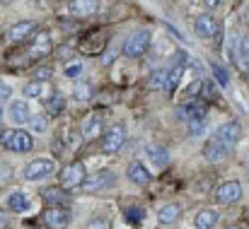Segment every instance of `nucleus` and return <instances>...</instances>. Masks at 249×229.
Returning <instances> with one entry per match:
<instances>
[{
	"label": "nucleus",
	"mask_w": 249,
	"mask_h": 229,
	"mask_svg": "<svg viewBox=\"0 0 249 229\" xmlns=\"http://www.w3.org/2000/svg\"><path fill=\"white\" fill-rule=\"evenodd\" d=\"M53 171H56V162L51 157H39V159H32L22 169V176H24V181H44Z\"/></svg>",
	"instance_id": "1"
},
{
	"label": "nucleus",
	"mask_w": 249,
	"mask_h": 229,
	"mask_svg": "<svg viewBox=\"0 0 249 229\" xmlns=\"http://www.w3.org/2000/svg\"><path fill=\"white\" fill-rule=\"evenodd\" d=\"M148 44H150V32L148 29H138V32H133V34L126 36V41H124V56L138 58V56L145 53Z\"/></svg>",
	"instance_id": "2"
},
{
	"label": "nucleus",
	"mask_w": 249,
	"mask_h": 229,
	"mask_svg": "<svg viewBox=\"0 0 249 229\" xmlns=\"http://www.w3.org/2000/svg\"><path fill=\"white\" fill-rule=\"evenodd\" d=\"M2 145L10 152H29L34 147V138L27 131H7L2 135Z\"/></svg>",
	"instance_id": "3"
},
{
	"label": "nucleus",
	"mask_w": 249,
	"mask_h": 229,
	"mask_svg": "<svg viewBox=\"0 0 249 229\" xmlns=\"http://www.w3.org/2000/svg\"><path fill=\"white\" fill-rule=\"evenodd\" d=\"M124 143H126V126H124V123H116V126H111V128L104 133V138H102V150H104V152H119V150L124 147Z\"/></svg>",
	"instance_id": "4"
},
{
	"label": "nucleus",
	"mask_w": 249,
	"mask_h": 229,
	"mask_svg": "<svg viewBox=\"0 0 249 229\" xmlns=\"http://www.w3.org/2000/svg\"><path fill=\"white\" fill-rule=\"evenodd\" d=\"M114 181H116V176H114L111 171H97V174L87 176L80 186H83V191H87V193H94V191H107V188H111Z\"/></svg>",
	"instance_id": "5"
},
{
	"label": "nucleus",
	"mask_w": 249,
	"mask_h": 229,
	"mask_svg": "<svg viewBox=\"0 0 249 229\" xmlns=\"http://www.w3.org/2000/svg\"><path fill=\"white\" fill-rule=\"evenodd\" d=\"M240 198H242V183L240 181H225L215 188V200L223 203V205L237 203Z\"/></svg>",
	"instance_id": "6"
},
{
	"label": "nucleus",
	"mask_w": 249,
	"mask_h": 229,
	"mask_svg": "<svg viewBox=\"0 0 249 229\" xmlns=\"http://www.w3.org/2000/svg\"><path fill=\"white\" fill-rule=\"evenodd\" d=\"M218 140H223L230 150L237 145V140L242 138V126H240V121H228V123H223L215 133H213Z\"/></svg>",
	"instance_id": "7"
},
{
	"label": "nucleus",
	"mask_w": 249,
	"mask_h": 229,
	"mask_svg": "<svg viewBox=\"0 0 249 229\" xmlns=\"http://www.w3.org/2000/svg\"><path fill=\"white\" fill-rule=\"evenodd\" d=\"M5 208L15 215H24V213L32 210V198L24 191H10L7 198H5Z\"/></svg>",
	"instance_id": "8"
},
{
	"label": "nucleus",
	"mask_w": 249,
	"mask_h": 229,
	"mask_svg": "<svg viewBox=\"0 0 249 229\" xmlns=\"http://www.w3.org/2000/svg\"><path fill=\"white\" fill-rule=\"evenodd\" d=\"M7 116H10V121H12L15 126H24V123H29V121H32V111H29L27 99H15V101H10Z\"/></svg>",
	"instance_id": "9"
},
{
	"label": "nucleus",
	"mask_w": 249,
	"mask_h": 229,
	"mask_svg": "<svg viewBox=\"0 0 249 229\" xmlns=\"http://www.w3.org/2000/svg\"><path fill=\"white\" fill-rule=\"evenodd\" d=\"M230 154V147L223 143V140H218L215 135L203 145V157L208 159V162H213V164H218V162H223L225 157Z\"/></svg>",
	"instance_id": "10"
},
{
	"label": "nucleus",
	"mask_w": 249,
	"mask_h": 229,
	"mask_svg": "<svg viewBox=\"0 0 249 229\" xmlns=\"http://www.w3.org/2000/svg\"><path fill=\"white\" fill-rule=\"evenodd\" d=\"M126 176L136 183V186H148L150 181H153V174L148 171V166L143 164V162H131L128 164V169H126Z\"/></svg>",
	"instance_id": "11"
},
{
	"label": "nucleus",
	"mask_w": 249,
	"mask_h": 229,
	"mask_svg": "<svg viewBox=\"0 0 249 229\" xmlns=\"http://www.w3.org/2000/svg\"><path fill=\"white\" fill-rule=\"evenodd\" d=\"M85 179V164H71L61 171V186L71 188V186H80Z\"/></svg>",
	"instance_id": "12"
},
{
	"label": "nucleus",
	"mask_w": 249,
	"mask_h": 229,
	"mask_svg": "<svg viewBox=\"0 0 249 229\" xmlns=\"http://www.w3.org/2000/svg\"><path fill=\"white\" fill-rule=\"evenodd\" d=\"M66 10L73 17H89L99 10V0H71L66 5Z\"/></svg>",
	"instance_id": "13"
},
{
	"label": "nucleus",
	"mask_w": 249,
	"mask_h": 229,
	"mask_svg": "<svg viewBox=\"0 0 249 229\" xmlns=\"http://www.w3.org/2000/svg\"><path fill=\"white\" fill-rule=\"evenodd\" d=\"M218 32V24L213 19V15H198L196 22H194V34L198 39H211L213 34Z\"/></svg>",
	"instance_id": "14"
},
{
	"label": "nucleus",
	"mask_w": 249,
	"mask_h": 229,
	"mask_svg": "<svg viewBox=\"0 0 249 229\" xmlns=\"http://www.w3.org/2000/svg\"><path fill=\"white\" fill-rule=\"evenodd\" d=\"M41 220H44V225L49 229L68 227V215H66V210H61V208H46L44 215H41Z\"/></svg>",
	"instance_id": "15"
},
{
	"label": "nucleus",
	"mask_w": 249,
	"mask_h": 229,
	"mask_svg": "<svg viewBox=\"0 0 249 229\" xmlns=\"http://www.w3.org/2000/svg\"><path fill=\"white\" fill-rule=\"evenodd\" d=\"M177 116H179V118H184V121L206 118V106H203V104H198V101H189V104L177 106Z\"/></svg>",
	"instance_id": "16"
},
{
	"label": "nucleus",
	"mask_w": 249,
	"mask_h": 229,
	"mask_svg": "<svg viewBox=\"0 0 249 229\" xmlns=\"http://www.w3.org/2000/svg\"><path fill=\"white\" fill-rule=\"evenodd\" d=\"M34 22L32 19H24V22H17V24H12L10 29H7V39L10 41H24L32 32H34Z\"/></svg>",
	"instance_id": "17"
},
{
	"label": "nucleus",
	"mask_w": 249,
	"mask_h": 229,
	"mask_svg": "<svg viewBox=\"0 0 249 229\" xmlns=\"http://www.w3.org/2000/svg\"><path fill=\"white\" fill-rule=\"evenodd\" d=\"M51 49H53L51 34H49V32H39V34L34 36V41H32L29 53H32V56H46V53H51Z\"/></svg>",
	"instance_id": "18"
},
{
	"label": "nucleus",
	"mask_w": 249,
	"mask_h": 229,
	"mask_svg": "<svg viewBox=\"0 0 249 229\" xmlns=\"http://www.w3.org/2000/svg\"><path fill=\"white\" fill-rule=\"evenodd\" d=\"M218 222V213L215 210H198L194 217V229H213Z\"/></svg>",
	"instance_id": "19"
},
{
	"label": "nucleus",
	"mask_w": 249,
	"mask_h": 229,
	"mask_svg": "<svg viewBox=\"0 0 249 229\" xmlns=\"http://www.w3.org/2000/svg\"><path fill=\"white\" fill-rule=\"evenodd\" d=\"M179 215H181V205H177V203H167V205H162V208L158 210V220H160L162 225L177 222Z\"/></svg>",
	"instance_id": "20"
},
{
	"label": "nucleus",
	"mask_w": 249,
	"mask_h": 229,
	"mask_svg": "<svg viewBox=\"0 0 249 229\" xmlns=\"http://www.w3.org/2000/svg\"><path fill=\"white\" fill-rule=\"evenodd\" d=\"M24 99H44L46 97V82L44 80H32L24 84Z\"/></svg>",
	"instance_id": "21"
},
{
	"label": "nucleus",
	"mask_w": 249,
	"mask_h": 229,
	"mask_svg": "<svg viewBox=\"0 0 249 229\" xmlns=\"http://www.w3.org/2000/svg\"><path fill=\"white\" fill-rule=\"evenodd\" d=\"M99 131H102V116L99 114H92L83 126V138L85 140H94L99 135Z\"/></svg>",
	"instance_id": "22"
},
{
	"label": "nucleus",
	"mask_w": 249,
	"mask_h": 229,
	"mask_svg": "<svg viewBox=\"0 0 249 229\" xmlns=\"http://www.w3.org/2000/svg\"><path fill=\"white\" fill-rule=\"evenodd\" d=\"M145 152H148L150 162H153L155 166H167V164H169V152H167L162 145H150Z\"/></svg>",
	"instance_id": "23"
},
{
	"label": "nucleus",
	"mask_w": 249,
	"mask_h": 229,
	"mask_svg": "<svg viewBox=\"0 0 249 229\" xmlns=\"http://www.w3.org/2000/svg\"><path fill=\"white\" fill-rule=\"evenodd\" d=\"M150 87L153 89H169V68H160L150 75Z\"/></svg>",
	"instance_id": "24"
},
{
	"label": "nucleus",
	"mask_w": 249,
	"mask_h": 229,
	"mask_svg": "<svg viewBox=\"0 0 249 229\" xmlns=\"http://www.w3.org/2000/svg\"><path fill=\"white\" fill-rule=\"evenodd\" d=\"M63 106H66V99L61 94H53L51 99H46V114L49 116H58L63 111Z\"/></svg>",
	"instance_id": "25"
},
{
	"label": "nucleus",
	"mask_w": 249,
	"mask_h": 229,
	"mask_svg": "<svg viewBox=\"0 0 249 229\" xmlns=\"http://www.w3.org/2000/svg\"><path fill=\"white\" fill-rule=\"evenodd\" d=\"M206 131H208V121H206V118H194V121H189V135H191V138H201V135H206Z\"/></svg>",
	"instance_id": "26"
},
{
	"label": "nucleus",
	"mask_w": 249,
	"mask_h": 229,
	"mask_svg": "<svg viewBox=\"0 0 249 229\" xmlns=\"http://www.w3.org/2000/svg\"><path fill=\"white\" fill-rule=\"evenodd\" d=\"M92 84L89 82H83V84H78L75 89H73V97H75V101H89L92 99Z\"/></svg>",
	"instance_id": "27"
},
{
	"label": "nucleus",
	"mask_w": 249,
	"mask_h": 229,
	"mask_svg": "<svg viewBox=\"0 0 249 229\" xmlns=\"http://www.w3.org/2000/svg\"><path fill=\"white\" fill-rule=\"evenodd\" d=\"M85 70L83 61H75V63H68V65H63V75L68 77V80H75V77H80Z\"/></svg>",
	"instance_id": "28"
},
{
	"label": "nucleus",
	"mask_w": 249,
	"mask_h": 229,
	"mask_svg": "<svg viewBox=\"0 0 249 229\" xmlns=\"http://www.w3.org/2000/svg\"><path fill=\"white\" fill-rule=\"evenodd\" d=\"M181 75H184V65H172L169 68V89H174L179 84Z\"/></svg>",
	"instance_id": "29"
},
{
	"label": "nucleus",
	"mask_w": 249,
	"mask_h": 229,
	"mask_svg": "<svg viewBox=\"0 0 249 229\" xmlns=\"http://www.w3.org/2000/svg\"><path fill=\"white\" fill-rule=\"evenodd\" d=\"M240 63H242V68H249V34L240 44Z\"/></svg>",
	"instance_id": "30"
},
{
	"label": "nucleus",
	"mask_w": 249,
	"mask_h": 229,
	"mask_svg": "<svg viewBox=\"0 0 249 229\" xmlns=\"http://www.w3.org/2000/svg\"><path fill=\"white\" fill-rule=\"evenodd\" d=\"M29 128H32L34 133H44V131H46V116H44V114H41V116H32Z\"/></svg>",
	"instance_id": "31"
},
{
	"label": "nucleus",
	"mask_w": 249,
	"mask_h": 229,
	"mask_svg": "<svg viewBox=\"0 0 249 229\" xmlns=\"http://www.w3.org/2000/svg\"><path fill=\"white\" fill-rule=\"evenodd\" d=\"M211 70H213L215 80L220 82V87H225V84H228V73H225V68H223V65H218V63H211Z\"/></svg>",
	"instance_id": "32"
},
{
	"label": "nucleus",
	"mask_w": 249,
	"mask_h": 229,
	"mask_svg": "<svg viewBox=\"0 0 249 229\" xmlns=\"http://www.w3.org/2000/svg\"><path fill=\"white\" fill-rule=\"evenodd\" d=\"M10 97H12V87H10L5 80H0V104L10 101Z\"/></svg>",
	"instance_id": "33"
},
{
	"label": "nucleus",
	"mask_w": 249,
	"mask_h": 229,
	"mask_svg": "<svg viewBox=\"0 0 249 229\" xmlns=\"http://www.w3.org/2000/svg\"><path fill=\"white\" fill-rule=\"evenodd\" d=\"M203 89H206V97H211V99L218 97V87L213 82H203Z\"/></svg>",
	"instance_id": "34"
},
{
	"label": "nucleus",
	"mask_w": 249,
	"mask_h": 229,
	"mask_svg": "<svg viewBox=\"0 0 249 229\" xmlns=\"http://www.w3.org/2000/svg\"><path fill=\"white\" fill-rule=\"evenodd\" d=\"M87 229H109V222H107V220H92V222L87 225Z\"/></svg>",
	"instance_id": "35"
},
{
	"label": "nucleus",
	"mask_w": 249,
	"mask_h": 229,
	"mask_svg": "<svg viewBox=\"0 0 249 229\" xmlns=\"http://www.w3.org/2000/svg\"><path fill=\"white\" fill-rule=\"evenodd\" d=\"M36 75H39V80H44V82H46V80L51 77V70H49V68H39V70H36Z\"/></svg>",
	"instance_id": "36"
},
{
	"label": "nucleus",
	"mask_w": 249,
	"mask_h": 229,
	"mask_svg": "<svg viewBox=\"0 0 249 229\" xmlns=\"http://www.w3.org/2000/svg\"><path fill=\"white\" fill-rule=\"evenodd\" d=\"M5 227H7V215L0 213V229H5Z\"/></svg>",
	"instance_id": "37"
},
{
	"label": "nucleus",
	"mask_w": 249,
	"mask_h": 229,
	"mask_svg": "<svg viewBox=\"0 0 249 229\" xmlns=\"http://www.w3.org/2000/svg\"><path fill=\"white\" fill-rule=\"evenodd\" d=\"M203 2H206V7H215L220 0H203Z\"/></svg>",
	"instance_id": "38"
},
{
	"label": "nucleus",
	"mask_w": 249,
	"mask_h": 229,
	"mask_svg": "<svg viewBox=\"0 0 249 229\" xmlns=\"http://www.w3.org/2000/svg\"><path fill=\"white\" fill-rule=\"evenodd\" d=\"M245 166H247V171H249V154H247V159H245Z\"/></svg>",
	"instance_id": "39"
},
{
	"label": "nucleus",
	"mask_w": 249,
	"mask_h": 229,
	"mask_svg": "<svg viewBox=\"0 0 249 229\" xmlns=\"http://www.w3.org/2000/svg\"><path fill=\"white\" fill-rule=\"evenodd\" d=\"M228 229H242V227H237V225H230V227H228Z\"/></svg>",
	"instance_id": "40"
},
{
	"label": "nucleus",
	"mask_w": 249,
	"mask_h": 229,
	"mask_svg": "<svg viewBox=\"0 0 249 229\" xmlns=\"http://www.w3.org/2000/svg\"><path fill=\"white\" fill-rule=\"evenodd\" d=\"M0 118H2V109H0Z\"/></svg>",
	"instance_id": "41"
}]
</instances>
